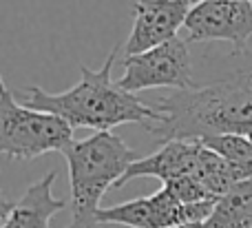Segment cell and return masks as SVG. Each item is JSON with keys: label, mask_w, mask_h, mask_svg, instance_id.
Here are the masks:
<instances>
[{"label": "cell", "mask_w": 252, "mask_h": 228, "mask_svg": "<svg viewBox=\"0 0 252 228\" xmlns=\"http://www.w3.org/2000/svg\"><path fill=\"white\" fill-rule=\"evenodd\" d=\"M230 73L192 89H173L155 102L157 118L144 124L159 142L208 133L252 131V51H232Z\"/></svg>", "instance_id": "1"}, {"label": "cell", "mask_w": 252, "mask_h": 228, "mask_svg": "<svg viewBox=\"0 0 252 228\" xmlns=\"http://www.w3.org/2000/svg\"><path fill=\"white\" fill-rule=\"evenodd\" d=\"M118 53L120 44H115L97 71L80 66L78 84L62 93H49L42 87H29L16 93V98L27 106L62 115L73 129L111 131L120 124L153 122L157 118L155 106L135 98V93L126 91L111 75Z\"/></svg>", "instance_id": "2"}, {"label": "cell", "mask_w": 252, "mask_h": 228, "mask_svg": "<svg viewBox=\"0 0 252 228\" xmlns=\"http://www.w3.org/2000/svg\"><path fill=\"white\" fill-rule=\"evenodd\" d=\"M60 153L69 166L71 184V224L66 228H106L97 220L102 197L115 189L139 153L111 131L73 140Z\"/></svg>", "instance_id": "3"}, {"label": "cell", "mask_w": 252, "mask_h": 228, "mask_svg": "<svg viewBox=\"0 0 252 228\" xmlns=\"http://www.w3.org/2000/svg\"><path fill=\"white\" fill-rule=\"evenodd\" d=\"M137 177H157L161 184L192 177L201 182L215 197H221L237 182L221 155H217L197 137L161 142L159 151L146 158H137L130 164L122 180L115 184V189H122L124 184Z\"/></svg>", "instance_id": "4"}, {"label": "cell", "mask_w": 252, "mask_h": 228, "mask_svg": "<svg viewBox=\"0 0 252 228\" xmlns=\"http://www.w3.org/2000/svg\"><path fill=\"white\" fill-rule=\"evenodd\" d=\"M73 142V127L62 115L22 104L0 82V151L13 160H35Z\"/></svg>", "instance_id": "5"}, {"label": "cell", "mask_w": 252, "mask_h": 228, "mask_svg": "<svg viewBox=\"0 0 252 228\" xmlns=\"http://www.w3.org/2000/svg\"><path fill=\"white\" fill-rule=\"evenodd\" d=\"M186 38H170L139 53L122 58L124 73L118 80L130 93L146 89H192L197 87L192 73V56Z\"/></svg>", "instance_id": "6"}, {"label": "cell", "mask_w": 252, "mask_h": 228, "mask_svg": "<svg viewBox=\"0 0 252 228\" xmlns=\"http://www.w3.org/2000/svg\"><path fill=\"white\" fill-rule=\"evenodd\" d=\"M215 202H182L168 186H161L153 195L130 199L97 211L102 224L128 226V228H170L190 222H206L213 213Z\"/></svg>", "instance_id": "7"}, {"label": "cell", "mask_w": 252, "mask_h": 228, "mask_svg": "<svg viewBox=\"0 0 252 228\" xmlns=\"http://www.w3.org/2000/svg\"><path fill=\"white\" fill-rule=\"evenodd\" d=\"M184 29L188 42H230L232 51H244L252 38V0H197Z\"/></svg>", "instance_id": "8"}, {"label": "cell", "mask_w": 252, "mask_h": 228, "mask_svg": "<svg viewBox=\"0 0 252 228\" xmlns=\"http://www.w3.org/2000/svg\"><path fill=\"white\" fill-rule=\"evenodd\" d=\"M195 0H135L133 27L124 42V53H139L175 38L186 25Z\"/></svg>", "instance_id": "9"}, {"label": "cell", "mask_w": 252, "mask_h": 228, "mask_svg": "<svg viewBox=\"0 0 252 228\" xmlns=\"http://www.w3.org/2000/svg\"><path fill=\"white\" fill-rule=\"evenodd\" d=\"M58 171L47 173L27 186V191L16 202L2 204V228H49L51 220L69 206L62 197H53V184Z\"/></svg>", "instance_id": "10"}, {"label": "cell", "mask_w": 252, "mask_h": 228, "mask_svg": "<svg viewBox=\"0 0 252 228\" xmlns=\"http://www.w3.org/2000/svg\"><path fill=\"white\" fill-rule=\"evenodd\" d=\"M204 228H252V177L235 182L215 202Z\"/></svg>", "instance_id": "11"}, {"label": "cell", "mask_w": 252, "mask_h": 228, "mask_svg": "<svg viewBox=\"0 0 252 228\" xmlns=\"http://www.w3.org/2000/svg\"><path fill=\"white\" fill-rule=\"evenodd\" d=\"M197 140H201L208 149L221 155L237 182L252 177V137L248 133H208V135H201Z\"/></svg>", "instance_id": "12"}, {"label": "cell", "mask_w": 252, "mask_h": 228, "mask_svg": "<svg viewBox=\"0 0 252 228\" xmlns=\"http://www.w3.org/2000/svg\"><path fill=\"white\" fill-rule=\"evenodd\" d=\"M170 228H204V222H190V224H179V226H170Z\"/></svg>", "instance_id": "13"}, {"label": "cell", "mask_w": 252, "mask_h": 228, "mask_svg": "<svg viewBox=\"0 0 252 228\" xmlns=\"http://www.w3.org/2000/svg\"><path fill=\"white\" fill-rule=\"evenodd\" d=\"M248 135H250V137H252V131H248Z\"/></svg>", "instance_id": "14"}, {"label": "cell", "mask_w": 252, "mask_h": 228, "mask_svg": "<svg viewBox=\"0 0 252 228\" xmlns=\"http://www.w3.org/2000/svg\"><path fill=\"white\" fill-rule=\"evenodd\" d=\"M195 2H197V0H195Z\"/></svg>", "instance_id": "15"}]
</instances>
